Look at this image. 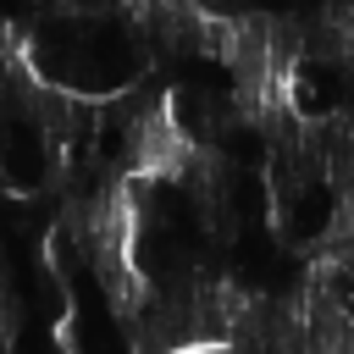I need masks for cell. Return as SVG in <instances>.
Instances as JSON below:
<instances>
[{"label": "cell", "instance_id": "1", "mask_svg": "<svg viewBox=\"0 0 354 354\" xmlns=\"http://www.w3.org/2000/svg\"><path fill=\"white\" fill-rule=\"evenodd\" d=\"M232 354H354V310L304 277L293 293H249L232 332Z\"/></svg>", "mask_w": 354, "mask_h": 354}]
</instances>
